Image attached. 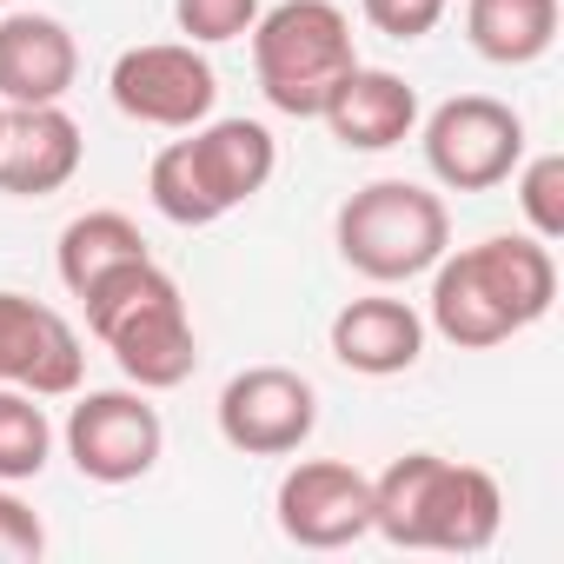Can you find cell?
I'll use <instances>...</instances> for the list:
<instances>
[{
    "mask_svg": "<svg viewBox=\"0 0 564 564\" xmlns=\"http://www.w3.org/2000/svg\"><path fill=\"white\" fill-rule=\"evenodd\" d=\"M41 551H47V524L0 485V564H34Z\"/></svg>",
    "mask_w": 564,
    "mask_h": 564,
    "instance_id": "obj_23",
    "label": "cell"
},
{
    "mask_svg": "<svg viewBox=\"0 0 564 564\" xmlns=\"http://www.w3.org/2000/svg\"><path fill=\"white\" fill-rule=\"evenodd\" d=\"M279 531L306 551H339L372 531V478L346 458H300L279 478Z\"/></svg>",
    "mask_w": 564,
    "mask_h": 564,
    "instance_id": "obj_11",
    "label": "cell"
},
{
    "mask_svg": "<svg viewBox=\"0 0 564 564\" xmlns=\"http://www.w3.org/2000/svg\"><path fill=\"white\" fill-rule=\"evenodd\" d=\"M173 21H180V34L193 47H219V41L252 34L259 0H173Z\"/></svg>",
    "mask_w": 564,
    "mask_h": 564,
    "instance_id": "obj_21",
    "label": "cell"
},
{
    "mask_svg": "<svg viewBox=\"0 0 564 564\" xmlns=\"http://www.w3.org/2000/svg\"><path fill=\"white\" fill-rule=\"evenodd\" d=\"M133 259H147V232H140L127 213H113V206L80 213V219L61 232V286L80 300L87 286H100L107 272H120V265H133Z\"/></svg>",
    "mask_w": 564,
    "mask_h": 564,
    "instance_id": "obj_18",
    "label": "cell"
},
{
    "mask_svg": "<svg viewBox=\"0 0 564 564\" xmlns=\"http://www.w3.org/2000/svg\"><path fill=\"white\" fill-rule=\"evenodd\" d=\"M107 94L140 127L193 133L213 113V100H219V74H213V61L193 41H147V47H127L113 61Z\"/></svg>",
    "mask_w": 564,
    "mask_h": 564,
    "instance_id": "obj_8",
    "label": "cell"
},
{
    "mask_svg": "<svg viewBox=\"0 0 564 564\" xmlns=\"http://www.w3.org/2000/svg\"><path fill=\"white\" fill-rule=\"evenodd\" d=\"M339 259L366 272L372 286H399L445 259L452 246V213L432 186L419 180H372L339 206Z\"/></svg>",
    "mask_w": 564,
    "mask_h": 564,
    "instance_id": "obj_6",
    "label": "cell"
},
{
    "mask_svg": "<svg viewBox=\"0 0 564 564\" xmlns=\"http://www.w3.org/2000/svg\"><path fill=\"white\" fill-rule=\"evenodd\" d=\"M272 166H279V147L259 120H199L193 140H173L153 153L147 193H153L160 219L213 226L232 206H246L252 193H265Z\"/></svg>",
    "mask_w": 564,
    "mask_h": 564,
    "instance_id": "obj_4",
    "label": "cell"
},
{
    "mask_svg": "<svg viewBox=\"0 0 564 564\" xmlns=\"http://www.w3.org/2000/svg\"><path fill=\"white\" fill-rule=\"evenodd\" d=\"M54 458V425L34 405V392L0 386V485H28Z\"/></svg>",
    "mask_w": 564,
    "mask_h": 564,
    "instance_id": "obj_19",
    "label": "cell"
},
{
    "mask_svg": "<svg viewBox=\"0 0 564 564\" xmlns=\"http://www.w3.org/2000/svg\"><path fill=\"white\" fill-rule=\"evenodd\" d=\"M359 67L352 54V21L333 0H279L272 14L252 21V74L259 94L293 113V120H319L326 94Z\"/></svg>",
    "mask_w": 564,
    "mask_h": 564,
    "instance_id": "obj_5",
    "label": "cell"
},
{
    "mask_svg": "<svg viewBox=\"0 0 564 564\" xmlns=\"http://www.w3.org/2000/svg\"><path fill=\"white\" fill-rule=\"evenodd\" d=\"M319 120L333 127V140H339L346 153H386V147L412 140V127H419V94H412L399 74H386V67H352V74L326 94Z\"/></svg>",
    "mask_w": 564,
    "mask_h": 564,
    "instance_id": "obj_15",
    "label": "cell"
},
{
    "mask_svg": "<svg viewBox=\"0 0 564 564\" xmlns=\"http://www.w3.org/2000/svg\"><path fill=\"white\" fill-rule=\"evenodd\" d=\"M80 366H87L80 333L54 306L28 293H0V386H21L34 399H67L80 392Z\"/></svg>",
    "mask_w": 564,
    "mask_h": 564,
    "instance_id": "obj_12",
    "label": "cell"
},
{
    "mask_svg": "<svg viewBox=\"0 0 564 564\" xmlns=\"http://www.w3.org/2000/svg\"><path fill=\"white\" fill-rule=\"evenodd\" d=\"M518 206H524V226L531 239H564V153H538V160H518Z\"/></svg>",
    "mask_w": 564,
    "mask_h": 564,
    "instance_id": "obj_20",
    "label": "cell"
},
{
    "mask_svg": "<svg viewBox=\"0 0 564 564\" xmlns=\"http://www.w3.org/2000/svg\"><path fill=\"white\" fill-rule=\"evenodd\" d=\"M0 120H8V107H0Z\"/></svg>",
    "mask_w": 564,
    "mask_h": 564,
    "instance_id": "obj_24",
    "label": "cell"
},
{
    "mask_svg": "<svg viewBox=\"0 0 564 564\" xmlns=\"http://www.w3.org/2000/svg\"><path fill=\"white\" fill-rule=\"evenodd\" d=\"M557 300V259L531 232H498L432 265V326L438 339L485 352L538 326Z\"/></svg>",
    "mask_w": 564,
    "mask_h": 564,
    "instance_id": "obj_1",
    "label": "cell"
},
{
    "mask_svg": "<svg viewBox=\"0 0 564 564\" xmlns=\"http://www.w3.org/2000/svg\"><path fill=\"white\" fill-rule=\"evenodd\" d=\"M419 352H425V319L405 300H352L333 319V359L346 372L392 379V372H412Z\"/></svg>",
    "mask_w": 564,
    "mask_h": 564,
    "instance_id": "obj_16",
    "label": "cell"
},
{
    "mask_svg": "<svg viewBox=\"0 0 564 564\" xmlns=\"http://www.w3.org/2000/svg\"><path fill=\"white\" fill-rule=\"evenodd\" d=\"M87 160V140L67 107H8L0 120V193L47 199L61 193Z\"/></svg>",
    "mask_w": 564,
    "mask_h": 564,
    "instance_id": "obj_13",
    "label": "cell"
},
{
    "mask_svg": "<svg viewBox=\"0 0 564 564\" xmlns=\"http://www.w3.org/2000/svg\"><path fill=\"white\" fill-rule=\"evenodd\" d=\"M524 160V120L491 94H452L425 120V166L452 193H491Z\"/></svg>",
    "mask_w": 564,
    "mask_h": 564,
    "instance_id": "obj_7",
    "label": "cell"
},
{
    "mask_svg": "<svg viewBox=\"0 0 564 564\" xmlns=\"http://www.w3.org/2000/svg\"><path fill=\"white\" fill-rule=\"evenodd\" d=\"M0 8H8V0H0Z\"/></svg>",
    "mask_w": 564,
    "mask_h": 564,
    "instance_id": "obj_25",
    "label": "cell"
},
{
    "mask_svg": "<svg viewBox=\"0 0 564 564\" xmlns=\"http://www.w3.org/2000/svg\"><path fill=\"white\" fill-rule=\"evenodd\" d=\"M80 306H87V333L113 352V366L140 392H173L193 379L199 339H193V319L180 300V279L166 265H153V252L107 272L100 286H87Z\"/></svg>",
    "mask_w": 564,
    "mask_h": 564,
    "instance_id": "obj_3",
    "label": "cell"
},
{
    "mask_svg": "<svg viewBox=\"0 0 564 564\" xmlns=\"http://www.w3.org/2000/svg\"><path fill=\"white\" fill-rule=\"evenodd\" d=\"M505 524V491L478 465L405 452L372 478V531L399 551H485Z\"/></svg>",
    "mask_w": 564,
    "mask_h": 564,
    "instance_id": "obj_2",
    "label": "cell"
},
{
    "mask_svg": "<svg viewBox=\"0 0 564 564\" xmlns=\"http://www.w3.org/2000/svg\"><path fill=\"white\" fill-rule=\"evenodd\" d=\"M166 425L147 405V392H87L67 412V458L94 485H133L160 465Z\"/></svg>",
    "mask_w": 564,
    "mask_h": 564,
    "instance_id": "obj_10",
    "label": "cell"
},
{
    "mask_svg": "<svg viewBox=\"0 0 564 564\" xmlns=\"http://www.w3.org/2000/svg\"><path fill=\"white\" fill-rule=\"evenodd\" d=\"M359 14L392 41H425L445 21V0H359Z\"/></svg>",
    "mask_w": 564,
    "mask_h": 564,
    "instance_id": "obj_22",
    "label": "cell"
},
{
    "mask_svg": "<svg viewBox=\"0 0 564 564\" xmlns=\"http://www.w3.org/2000/svg\"><path fill=\"white\" fill-rule=\"evenodd\" d=\"M465 34L491 67H531L557 41V0H465Z\"/></svg>",
    "mask_w": 564,
    "mask_h": 564,
    "instance_id": "obj_17",
    "label": "cell"
},
{
    "mask_svg": "<svg viewBox=\"0 0 564 564\" xmlns=\"http://www.w3.org/2000/svg\"><path fill=\"white\" fill-rule=\"evenodd\" d=\"M80 74V47L54 14L0 21V107H61Z\"/></svg>",
    "mask_w": 564,
    "mask_h": 564,
    "instance_id": "obj_14",
    "label": "cell"
},
{
    "mask_svg": "<svg viewBox=\"0 0 564 564\" xmlns=\"http://www.w3.org/2000/svg\"><path fill=\"white\" fill-rule=\"evenodd\" d=\"M319 425V392L293 366H246L219 392V438L246 458H293Z\"/></svg>",
    "mask_w": 564,
    "mask_h": 564,
    "instance_id": "obj_9",
    "label": "cell"
}]
</instances>
